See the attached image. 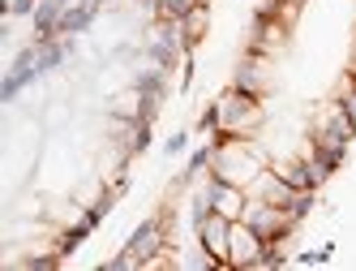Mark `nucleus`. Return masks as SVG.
<instances>
[{
  "instance_id": "f257e3e1",
  "label": "nucleus",
  "mask_w": 356,
  "mask_h": 271,
  "mask_svg": "<svg viewBox=\"0 0 356 271\" xmlns=\"http://www.w3.org/2000/svg\"><path fill=\"white\" fill-rule=\"evenodd\" d=\"M73 52V43H69V35H60V39H35L26 52H22L17 61H13V69H9V78H5V86H0V100H17V91L22 86H31L35 78H43L47 69H56L65 56Z\"/></svg>"
},
{
  "instance_id": "2eb2a0df",
  "label": "nucleus",
  "mask_w": 356,
  "mask_h": 271,
  "mask_svg": "<svg viewBox=\"0 0 356 271\" xmlns=\"http://www.w3.org/2000/svg\"><path fill=\"white\" fill-rule=\"evenodd\" d=\"M348 82H356V52H352V61H348Z\"/></svg>"
},
{
  "instance_id": "f8f14e48",
  "label": "nucleus",
  "mask_w": 356,
  "mask_h": 271,
  "mask_svg": "<svg viewBox=\"0 0 356 271\" xmlns=\"http://www.w3.org/2000/svg\"><path fill=\"white\" fill-rule=\"evenodd\" d=\"M335 100L356 116V82H348V78H343V82H339V91H335Z\"/></svg>"
},
{
  "instance_id": "7ed1b4c3",
  "label": "nucleus",
  "mask_w": 356,
  "mask_h": 271,
  "mask_svg": "<svg viewBox=\"0 0 356 271\" xmlns=\"http://www.w3.org/2000/svg\"><path fill=\"white\" fill-rule=\"evenodd\" d=\"M168 211H159V215H150V219H142V224L129 233V241H124V250H129L142 267H155V258L159 254H168L172 250V237H168Z\"/></svg>"
},
{
  "instance_id": "39448f33",
  "label": "nucleus",
  "mask_w": 356,
  "mask_h": 271,
  "mask_svg": "<svg viewBox=\"0 0 356 271\" xmlns=\"http://www.w3.org/2000/svg\"><path fill=\"white\" fill-rule=\"evenodd\" d=\"M245 224H253L266 241H288L292 233H296V219L284 211V207H275V203H266V199H253L249 194V207H245Z\"/></svg>"
},
{
  "instance_id": "f03ea898",
  "label": "nucleus",
  "mask_w": 356,
  "mask_h": 271,
  "mask_svg": "<svg viewBox=\"0 0 356 271\" xmlns=\"http://www.w3.org/2000/svg\"><path fill=\"white\" fill-rule=\"evenodd\" d=\"M219 130L223 134H236V138H253L262 130V121H266V100L262 95H249V91H236V86H227L219 95Z\"/></svg>"
},
{
  "instance_id": "9b49d317",
  "label": "nucleus",
  "mask_w": 356,
  "mask_h": 271,
  "mask_svg": "<svg viewBox=\"0 0 356 271\" xmlns=\"http://www.w3.org/2000/svg\"><path fill=\"white\" fill-rule=\"evenodd\" d=\"M185 151H189V134H185V130H176V134L163 142V155L172 160V155H185Z\"/></svg>"
},
{
  "instance_id": "9d476101",
  "label": "nucleus",
  "mask_w": 356,
  "mask_h": 271,
  "mask_svg": "<svg viewBox=\"0 0 356 271\" xmlns=\"http://www.w3.org/2000/svg\"><path fill=\"white\" fill-rule=\"evenodd\" d=\"M90 233H95V229L86 224V219H78V224H73V229H65V233L56 237V250H60V254L69 258V254H73V250H78V245H82V241H86Z\"/></svg>"
},
{
  "instance_id": "6e6552de",
  "label": "nucleus",
  "mask_w": 356,
  "mask_h": 271,
  "mask_svg": "<svg viewBox=\"0 0 356 271\" xmlns=\"http://www.w3.org/2000/svg\"><path fill=\"white\" fill-rule=\"evenodd\" d=\"M266 61H270V56H258V52H249V47H245V56H241V65H236V73H232V86H236V91H249V95H262V100H266V91H270Z\"/></svg>"
},
{
  "instance_id": "20e7f679",
  "label": "nucleus",
  "mask_w": 356,
  "mask_h": 271,
  "mask_svg": "<svg viewBox=\"0 0 356 271\" xmlns=\"http://www.w3.org/2000/svg\"><path fill=\"white\" fill-rule=\"evenodd\" d=\"M262 254H266V237L245 224V219H232V241H227V271H262Z\"/></svg>"
},
{
  "instance_id": "1a4fd4ad",
  "label": "nucleus",
  "mask_w": 356,
  "mask_h": 271,
  "mask_svg": "<svg viewBox=\"0 0 356 271\" xmlns=\"http://www.w3.org/2000/svg\"><path fill=\"white\" fill-rule=\"evenodd\" d=\"M176 26H181V39H185V47L193 52V47L207 39V31H211V5L207 0H202V5H193L181 22H176Z\"/></svg>"
},
{
  "instance_id": "423d86ee",
  "label": "nucleus",
  "mask_w": 356,
  "mask_h": 271,
  "mask_svg": "<svg viewBox=\"0 0 356 271\" xmlns=\"http://www.w3.org/2000/svg\"><path fill=\"white\" fill-rule=\"evenodd\" d=\"M292 26L284 17H275V13H253L249 17V52H258V56H275V52H284V43H288Z\"/></svg>"
},
{
  "instance_id": "0eeeda50",
  "label": "nucleus",
  "mask_w": 356,
  "mask_h": 271,
  "mask_svg": "<svg viewBox=\"0 0 356 271\" xmlns=\"http://www.w3.org/2000/svg\"><path fill=\"white\" fill-rule=\"evenodd\" d=\"M197 203L223 211L227 219H241L245 207H249V189H245V185H232V181H223V177H215V172H211V177H207V189L197 194Z\"/></svg>"
},
{
  "instance_id": "ddd939ff",
  "label": "nucleus",
  "mask_w": 356,
  "mask_h": 271,
  "mask_svg": "<svg viewBox=\"0 0 356 271\" xmlns=\"http://www.w3.org/2000/svg\"><path fill=\"white\" fill-rule=\"evenodd\" d=\"M197 130H202V134H215V130H219V104H211L207 112L197 116Z\"/></svg>"
},
{
  "instance_id": "4468645a",
  "label": "nucleus",
  "mask_w": 356,
  "mask_h": 271,
  "mask_svg": "<svg viewBox=\"0 0 356 271\" xmlns=\"http://www.w3.org/2000/svg\"><path fill=\"white\" fill-rule=\"evenodd\" d=\"M108 267H112V271H138V267H142V263H138V258H134V254H129V250H120V254H116V258H112V263H108Z\"/></svg>"
}]
</instances>
